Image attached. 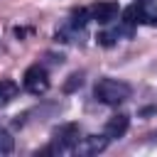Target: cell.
<instances>
[{"mask_svg": "<svg viewBox=\"0 0 157 157\" xmlns=\"http://www.w3.org/2000/svg\"><path fill=\"white\" fill-rule=\"evenodd\" d=\"M93 93H96V98H98L101 103L118 105V103H123V101H128V98H130L132 88H130V83L118 81V78H101V81L96 83Z\"/></svg>", "mask_w": 157, "mask_h": 157, "instance_id": "obj_1", "label": "cell"}, {"mask_svg": "<svg viewBox=\"0 0 157 157\" xmlns=\"http://www.w3.org/2000/svg\"><path fill=\"white\" fill-rule=\"evenodd\" d=\"M54 147L44 150V152H71L76 140H78V125L76 123H66V125H59L54 132Z\"/></svg>", "mask_w": 157, "mask_h": 157, "instance_id": "obj_2", "label": "cell"}, {"mask_svg": "<svg viewBox=\"0 0 157 157\" xmlns=\"http://www.w3.org/2000/svg\"><path fill=\"white\" fill-rule=\"evenodd\" d=\"M22 83H25V88H27L29 93L42 96V93H47V88H49V74H47L39 64H34V66H29V69L25 71Z\"/></svg>", "mask_w": 157, "mask_h": 157, "instance_id": "obj_3", "label": "cell"}, {"mask_svg": "<svg viewBox=\"0 0 157 157\" xmlns=\"http://www.w3.org/2000/svg\"><path fill=\"white\" fill-rule=\"evenodd\" d=\"M108 147V137L105 135H86V137H78L74 150L76 155H83V157H91V155H98Z\"/></svg>", "mask_w": 157, "mask_h": 157, "instance_id": "obj_4", "label": "cell"}, {"mask_svg": "<svg viewBox=\"0 0 157 157\" xmlns=\"http://www.w3.org/2000/svg\"><path fill=\"white\" fill-rule=\"evenodd\" d=\"M118 12H120L118 2H113V0H101V2H96V5L91 7V20H96L98 25H108V22H113V20L118 17Z\"/></svg>", "mask_w": 157, "mask_h": 157, "instance_id": "obj_5", "label": "cell"}, {"mask_svg": "<svg viewBox=\"0 0 157 157\" xmlns=\"http://www.w3.org/2000/svg\"><path fill=\"white\" fill-rule=\"evenodd\" d=\"M128 125H130V118L125 115V113H118V115H113L108 123H105V137L108 140H118V137H123L125 132H128Z\"/></svg>", "mask_w": 157, "mask_h": 157, "instance_id": "obj_6", "label": "cell"}, {"mask_svg": "<svg viewBox=\"0 0 157 157\" xmlns=\"http://www.w3.org/2000/svg\"><path fill=\"white\" fill-rule=\"evenodd\" d=\"M137 22L150 25V27H157V2L142 0V2L137 5Z\"/></svg>", "mask_w": 157, "mask_h": 157, "instance_id": "obj_7", "label": "cell"}, {"mask_svg": "<svg viewBox=\"0 0 157 157\" xmlns=\"http://www.w3.org/2000/svg\"><path fill=\"white\" fill-rule=\"evenodd\" d=\"M17 91H20L17 81H12V78H0V108H5V105L17 96Z\"/></svg>", "mask_w": 157, "mask_h": 157, "instance_id": "obj_8", "label": "cell"}, {"mask_svg": "<svg viewBox=\"0 0 157 157\" xmlns=\"http://www.w3.org/2000/svg\"><path fill=\"white\" fill-rule=\"evenodd\" d=\"M12 147H15V137H12L7 130L0 128V155H10Z\"/></svg>", "mask_w": 157, "mask_h": 157, "instance_id": "obj_9", "label": "cell"}, {"mask_svg": "<svg viewBox=\"0 0 157 157\" xmlns=\"http://www.w3.org/2000/svg\"><path fill=\"white\" fill-rule=\"evenodd\" d=\"M135 22H137V5H130V7L123 10V25H125V29L130 32Z\"/></svg>", "mask_w": 157, "mask_h": 157, "instance_id": "obj_10", "label": "cell"}, {"mask_svg": "<svg viewBox=\"0 0 157 157\" xmlns=\"http://www.w3.org/2000/svg\"><path fill=\"white\" fill-rule=\"evenodd\" d=\"M86 22H88V12H86L83 7H81V10H74V12H71V25H74V27H83Z\"/></svg>", "mask_w": 157, "mask_h": 157, "instance_id": "obj_11", "label": "cell"}, {"mask_svg": "<svg viewBox=\"0 0 157 157\" xmlns=\"http://www.w3.org/2000/svg\"><path fill=\"white\" fill-rule=\"evenodd\" d=\"M69 78H71V81H69V83L64 86V91H74L76 86H81V83H83V78H81V74H71Z\"/></svg>", "mask_w": 157, "mask_h": 157, "instance_id": "obj_12", "label": "cell"}, {"mask_svg": "<svg viewBox=\"0 0 157 157\" xmlns=\"http://www.w3.org/2000/svg\"><path fill=\"white\" fill-rule=\"evenodd\" d=\"M96 39H98V44H103V47H113V37H110V34H98Z\"/></svg>", "mask_w": 157, "mask_h": 157, "instance_id": "obj_13", "label": "cell"}]
</instances>
